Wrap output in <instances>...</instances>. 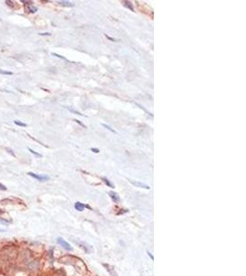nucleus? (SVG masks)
Here are the masks:
<instances>
[{
	"instance_id": "8",
	"label": "nucleus",
	"mask_w": 246,
	"mask_h": 276,
	"mask_svg": "<svg viewBox=\"0 0 246 276\" xmlns=\"http://www.w3.org/2000/svg\"><path fill=\"white\" fill-rule=\"evenodd\" d=\"M58 4L60 6H67V7H71V6H74V4L71 3V2H68V1H58Z\"/></svg>"
},
{
	"instance_id": "12",
	"label": "nucleus",
	"mask_w": 246,
	"mask_h": 276,
	"mask_svg": "<svg viewBox=\"0 0 246 276\" xmlns=\"http://www.w3.org/2000/svg\"><path fill=\"white\" fill-rule=\"evenodd\" d=\"M124 5H125V6H126V7H128V8H129V9L131 10V11H134V7H133V6H132V4L130 3V2H127V1H125V2H124Z\"/></svg>"
},
{
	"instance_id": "10",
	"label": "nucleus",
	"mask_w": 246,
	"mask_h": 276,
	"mask_svg": "<svg viewBox=\"0 0 246 276\" xmlns=\"http://www.w3.org/2000/svg\"><path fill=\"white\" fill-rule=\"evenodd\" d=\"M101 179H102L103 182H104V183H105L107 186H109V187H111V188H113V187H114V186H113L112 183H111V181H110L108 179H106V178H101Z\"/></svg>"
},
{
	"instance_id": "14",
	"label": "nucleus",
	"mask_w": 246,
	"mask_h": 276,
	"mask_svg": "<svg viewBox=\"0 0 246 276\" xmlns=\"http://www.w3.org/2000/svg\"><path fill=\"white\" fill-rule=\"evenodd\" d=\"M28 150L30 151V152H31V154H33V155H34V156H36V157H43V156H42V155H41V154H39V153H37V152H35L34 150H32L31 148L28 147Z\"/></svg>"
},
{
	"instance_id": "23",
	"label": "nucleus",
	"mask_w": 246,
	"mask_h": 276,
	"mask_svg": "<svg viewBox=\"0 0 246 276\" xmlns=\"http://www.w3.org/2000/svg\"><path fill=\"white\" fill-rule=\"evenodd\" d=\"M0 20H1V19H0Z\"/></svg>"
},
{
	"instance_id": "21",
	"label": "nucleus",
	"mask_w": 246,
	"mask_h": 276,
	"mask_svg": "<svg viewBox=\"0 0 246 276\" xmlns=\"http://www.w3.org/2000/svg\"><path fill=\"white\" fill-rule=\"evenodd\" d=\"M40 35H42V36H44V35H49L50 36V33L49 32H44V33H40Z\"/></svg>"
},
{
	"instance_id": "7",
	"label": "nucleus",
	"mask_w": 246,
	"mask_h": 276,
	"mask_svg": "<svg viewBox=\"0 0 246 276\" xmlns=\"http://www.w3.org/2000/svg\"><path fill=\"white\" fill-rule=\"evenodd\" d=\"M75 208H76V210L81 212V211H83L85 209V205L83 204H81L80 202H77L75 204Z\"/></svg>"
},
{
	"instance_id": "18",
	"label": "nucleus",
	"mask_w": 246,
	"mask_h": 276,
	"mask_svg": "<svg viewBox=\"0 0 246 276\" xmlns=\"http://www.w3.org/2000/svg\"><path fill=\"white\" fill-rule=\"evenodd\" d=\"M0 190H2V191H6V187L0 183Z\"/></svg>"
},
{
	"instance_id": "4",
	"label": "nucleus",
	"mask_w": 246,
	"mask_h": 276,
	"mask_svg": "<svg viewBox=\"0 0 246 276\" xmlns=\"http://www.w3.org/2000/svg\"><path fill=\"white\" fill-rule=\"evenodd\" d=\"M103 266L106 268V270H107V272L111 274V276H118V274H117V273L115 272V270H114V268L112 266H111V265H109V264H103Z\"/></svg>"
},
{
	"instance_id": "17",
	"label": "nucleus",
	"mask_w": 246,
	"mask_h": 276,
	"mask_svg": "<svg viewBox=\"0 0 246 276\" xmlns=\"http://www.w3.org/2000/svg\"><path fill=\"white\" fill-rule=\"evenodd\" d=\"M0 223L4 224V225H6V224H8V222H7L6 220H4V219H2V218H0Z\"/></svg>"
},
{
	"instance_id": "2",
	"label": "nucleus",
	"mask_w": 246,
	"mask_h": 276,
	"mask_svg": "<svg viewBox=\"0 0 246 276\" xmlns=\"http://www.w3.org/2000/svg\"><path fill=\"white\" fill-rule=\"evenodd\" d=\"M28 174L31 176V177H32V178L36 179L37 180H39V181H46V180L49 179V177L46 175H38V174H35V173H32V172H29Z\"/></svg>"
},
{
	"instance_id": "13",
	"label": "nucleus",
	"mask_w": 246,
	"mask_h": 276,
	"mask_svg": "<svg viewBox=\"0 0 246 276\" xmlns=\"http://www.w3.org/2000/svg\"><path fill=\"white\" fill-rule=\"evenodd\" d=\"M14 123H15V124H17V125H19V126H22V127H26V126H27V124H26V123L20 122V121H18V120L14 121Z\"/></svg>"
},
{
	"instance_id": "1",
	"label": "nucleus",
	"mask_w": 246,
	"mask_h": 276,
	"mask_svg": "<svg viewBox=\"0 0 246 276\" xmlns=\"http://www.w3.org/2000/svg\"><path fill=\"white\" fill-rule=\"evenodd\" d=\"M57 243H58L61 247H63L65 249H66V250H70V251L73 250V248L69 245V243H67V242L65 241L64 239H62V238H58V239H57Z\"/></svg>"
},
{
	"instance_id": "19",
	"label": "nucleus",
	"mask_w": 246,
	"mask_h": 276,
	"mask_svg": "<svg viewBox=\"0 0 246 276\" xmlns=\"http://www.w3.org/2000/svg\"><path fill=\"white\" fill-rule=\"evenodd\" d=\"M91 151H93L94 153H99L100 152V150L98 148H91Z\"/></svg>"
},
{
	"instance_id": "6",
	"label": "nucleus",
	"mask_w": 246,
	"mask_h": 276,
	"mask_svg": "<svg viewBox=\"0 0 246 276\" xmlns=\"http://www.w3.org/2000/svg\"><path fill=\"white\" fill-rule=\"evenodd\" d=\"M109 195L110 197L112 198V200H113V202H115V203H118L119 201H120V197H119V195L116 193V192H114V191H109Z\"/></svg>"
},
{
	"instance_id": "5",
	"label": "nucleus",
	"mask_w": 246,
	"mask_h": 276,
	"mask_svg": "<svg viewBox=\"0 0 246 276\" xmlns=\"http://www.w3.org/2000/svg\"><path fill=\"white\" fill-rule=\"evenodd\" d=\"M129 181L135 185L136 187H138V188H144V189H149V186L145 184V183H142L140 181H134V180H129Z\"/></svg>"
},
{
	"instance_id": "11",
	"label": "nucleus",
	"mask_w": 246,
	"mask_h": 276,
	"mask_svg": "<svg viewBox=\"0 0 246 276\" xmlns=\"http://www.w3.org/2000/svg\"><path fill=\"white\" fill-rule=\"evenodd\" d=\"M0 75H12L13 73L10 71H6L3 69H0Z\"/></svg>"
},
{
	"instance_id": "16",
	"label": "nucleus",
	"mask_w": 246,
	"mask_h": 276,
	"mask_svg": "<svg viewBox=\"0 0 246 276\" xmlns=\"http://www.w3.org/2000/svg\"><path fill=\"white\" fill-rule=\"evenodd\" d=\"M6 5H8V6H11V7H12V6H13V3H12V2H11V1H9V0H6Z\"/></svg>"
},
{
	"instance_id": "20",
	"label": "nucleus",
	"mask_w": 246,
	"mask_h": 276,
	"mask_svg": "<svg viewBox=\"0 0 246 276\" xmlns=\"http://www.w3.org/2000/svg\"><path fill=\"white\" fill-rule=\"evenodd\" d=\"M6 150L8 151V152H9L10 154H12V156H14V157H15V154H14V153H13V152H12V150H11V149H10V148H6Z\"/></svg>"
},
{
	"instance_id": "9",
	"label": "nucleus",
	"mask_w": 246,
	"mask_h": 276,
	"mask_svg": "<svg viewBox=\"0 0 246 276\" xmlns=\"http://www.w3.org/2000/svg\"><path fill=\"white\" fill-rule=\"evenodd\" d=\"M26 9L28 10V12H31V13H35L36 11L38 10V8L36 7V6H34L33 5H30V6H28L27 7H26Z\"/></svg>"
},
{
	"instance_id": "3",
	"label": "nucleus",
	"mask_w": 246,
	"mask_h": 276,
	"mask_svg": "<svg viewBox=\"0 0 246 276\" xmlns=\"http://www.w3.org/2000/svg\"><path fill=\"white\" fill-rule=\"evenodd\" d=\"M76 243H78V246L80 247L82 249H84L87 253H90V252H91V250H92V248H91V247L90 246V245H88L87 243H85V242H82V241H75Z\"/></svg>"
},
{
	"instance_id": "22",
	"label": "nucleus",
	"mask_w": 246,
	"mask_h": 276,
	"mask_svg": "<svg viewBox=\"0 0 246 276\" xmlns=\"http://www.w3.org/2000/svg\"><path fill=\"white\" fill-rule=\"evenodd\" d=\"M4 231H5L4 229H0V232H4Z\"/></svg>"
},
{
	"instance_id": "15",
	"label": "nucleus",
	"mask_w": 246,
	"mask_h": 276,
	"mask_svg": "<svg viewBox=\"0 0 246 276\" xmlns=\"http://www.w3.org/2000/svg\"><path fill=\"white\" fill-rule=\"evenodd\" d=\"M102 125L104 126V127H105L106 129H108L109 131H111V132H112V133H114V134H116V131H115V130H113V129H112V127H110L109 125H107V124H102Z\"/></svg>"
}]
</instances>
